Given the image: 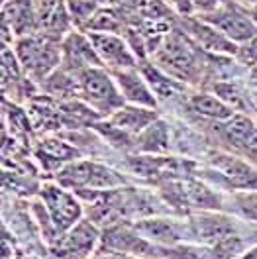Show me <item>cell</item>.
Listing matches in <instances>:
<instances>
[{"label":"cell","instance_id":"6da1fadb","mask_svg":"<svg viewBox=\"0 0 257 259\" xmlns=\"http://www.w3.org/2000/svg\"><path fill=\"white\" fill-rule=\"evenodd\" d=\"M80 98L100 116H112L124 106V97L112 73L100 67H89L79 73Z\"/></svg>","mask_w":257,"mask_h":259},{"label":"cell","instance_id":"7a4b0ae2","mask_svg":"<svg viewBox=\"0 0 257 259\" xmlns=\"http://www.w3.org/2000/svg\"><path fill=\"white\" fill-rule=\"evenodd\" d=\"M57 183L77 193H106V189L122 187L126 179L97 161H69L63 169H59Z\"/></svg>","mask_w":257,"mask_h":259},{"label":"cell","instance_id":"3957f363","mask_svg":"<svg viewBox=\"0 0 257 259\" xmlns=\"http://www.w3.org/2000/svg\"><path fill=\"white\" fill-rule=\"evenodd\" d=\"M16 51L22 67L33 81H44L61 59V48L51 37H22L16 44Z\"/></svg>","mask_w":257,"mask_h":259},{"label":"cell","instance_id":"277c9868","mask_svg":"<svg viewBox=\"0 0 257 259\" xmlns=\"http://www.w3.org/2000/svg\"><path fill=\"white\" fill-rule=\"evenodd\" d=\"M41 200H44V210L48 212L49 216V224L55 230V234L61 236L80 222L82 204L63 185H59V183L57 185H53V183L44 185L41 187Z\"/></svg>","mask_w":257,"mask_h":259},{"label":"cell","instance_id":"5b68a950","mask_svg":"<svg viewBox=\"0 0 257 259\" xmlns=\"http://www.w3.org/2000/svg\"><path fill=\"white\" fill-rule=\"evenodd\" d=\"M196 18L208 22L210 26L220 30L226 37H230L238 46L249 41L253 35H257V24L253 22L249 10L245 6L238 4V2H232V0L228 4H224L222 8Z\"/></svg>","mask_w":257,"mask_h":259},{"label":"cell","instance_id":"8992f818","mask_svg":"<svg viewBox=\"0 0 257 259\" xmlns=\"http://www.w3.org/2000/svg\"><path fill=\"white\" fill-rule=\"evenodd\" d=\"M157 67L163 69L167 75L175 77L179 81H193L198 73V65L193 49L189 48L181 37H171L157 53Z\"/></svg>","mask_w":257,"mask_h":259},{"label":"cell","instance_id":"52a82bcc","mask_svg":"<svg viewBox=\"0 0 257 259\" xmlns=\"http://www.w3.org/2000/svg\"><path fill=\"white\" fill-rule=\"evenodd\" d=\"M91 44L97 51L98 59L108 71H120V69H134L138 67V59L130 46L112 32H91Z\"/></svg>","mask_w":257,"mask_h":259},{"label":"cell","instance_id":"ba28073f","mask_svg":"<svg viewBox=\"0 0 257 259\" xmlns=\"http://www.w3.org/2000/svg\"><path fill=\"white\" fill-rule=\"evenodd\" d=\"M97 242L98 230L95 224H91L89 220H80L59 238V255L63 259H87L93 253Z\"/></svg>","mask_w":257,"mask_h":259},{"label":"cell","instance_id":"9c48e42d","mask_svg":"<svg viewBox=\"0 0 257 259\" xmlns=\"http://www.w3.org/2000/svg\"><path fill=\"white\" fill-rule=\"evenodd\" d=\"M110 73H112L114 81H116L126 102L136 104V106H145V108H155L157 106L155 93L147 84L144 75L140 71H136V67L134 69L110 71Z\"/></svg>","mask_w":257,"mask_h":259},{"label":"cell","instance_id":"30bf717a","mask_svg":"<svg viewBox=\"0 0 257 259\" xmlns=\"http://www.w3.org/2000/svg\"><path fill=\"white\" fill-rule=\"evenodd\" d=\"M134 228L144 236L145 240L153 242L155 245H167L173 247L181 240H187L191 236V226L179 224L175 220H165V218H149V220H140Z\"/></svg>","mask_w":257,"mask_h":259},{"label":"cell","instance_id":"8fae6325","mask_svg":"<svg viewBox=\"0 0 257 259\" xmlns=\"http://www.w3.org/2000/svg\"><path fill=\"white\" fill-rule=\"evenodd\" d=\"M191 236L202 243H216L224 242L230 236H236V224L234 220L226 218L222 214H198L191 218Z\"/></svg>","mask_w":257,"mask_h":259},{"label":"cell","instance_id":"7c38bea8","mask_svg":"<svg viewBox=\"0 0 257 259\" xmlns=\"http://www.w3.org/2000/svg\"><path fill=\"white\" fill-rule=\"evenodd\" d=\"M212 167L222 175V177L238 189L245 191H257V171L251 169V165L241 161L234 155H226V153H216L212 155Z\"/></svg>","mask_w":257,"mask_h":259},{"label":"cell","instance_id":"4fadbf2b","mask_svg":"<svg viewBox=\"0 0 257 259\" xmlns=\"http://www.w3.org/2000/svg\"><path fill=\"white\" fill-rule=\"evenodd\" d=\"M157 120L155 108H145V106H136L128 104L116 110L112 116H108V126L122 136H140L149 124Z\"/></svg>","mask_w":257,"mask_h":259},{"label":"cell","instance_id":"5bb4252c","mask_svg":"<svg viewBox=\"0 0 257 259\" xmlns=\"http://www.w3.org/2000/svg\"><path fill=\"white\" fill-rule=\"evenodd\" d=\"M189 18V24H187V30L193 35L194 39L198 41L200 48H204L206 51H212V53H224V55H238V49L240 46L234 44L230 37H226L220 30H216L214 26H210L208 22L193 16Z\"/></svg>","mask_w":257,"mask_h":259},{"label":"cell","instance_id":"9a60e30c","mask_svg":"<svg viewBox=\"0 0 257 259\" xmlns=\"http://www.w3.org/2000/svg\"><path fill=\"white\" fill-rule=\"evenodd\" d=\"M191 108H193L196 114L200 116H206V118H212V120H230L236 110L232 106H228L224 100L220 97H214V95H208V93H198L191 98Z\"/></svg>","mask_w":257,"mask_h":259},{"label":"cell","instance_id":"2e32d148","mask_svg":"<svg viewBox=\"0 0 257 259\" xmlns=\"http://www.w3.org/2000/svg\"><path fill=\"white\" fill-rule=\"evenodd\" d=\"M136 147L145 153H163L169 147V134L165 122L155 120L136 138Z\"/></svg>","mask_w":257,"mask_h":259},{"label":"cell","instance_id":"e0dca14e","mask_svg":"<svg viewBox=\"0 0 257 259\" xmlns=\"http://www.w3.org/2000/svg\"><path fill=\"white\" fill-rule=\"evenodd\" d=\"M140 73L145 77L147 84H149L151 91L155 93V97L169 98L179 91L177 81L169 79V75H167L163 69H159V67H153V65H149V63H144L142 67H140Z\"/></svg>","mask_w":257,"mask_h":259},{"label":"cell","instance_id":"ac0fdd59","mask_svg":"<svg viewBox=\"0 0 257 259\" xmlns=\"http://www.w3.org/2000/svg\"><path fill=\"white\" fill-rule=\"evenodd\" d=\"M75 155H77V151L71 149L67 144H61V142H44L41 153H39V157H44L46 161L59 163V165L65 161H71V157H75Z\"/></svg>","mask_w":257,"mask_h":259},{"label":"cell","instance_id":"d6986e66","mask_svg":"<svg viewBox=\"0 0 257 259\" xmlns=\"http://www.w3.org/2000/svg\"><path fill=\"white\" fill-rule=\"evenodd\" d=\"M214 93H216V97H220L224 100L228 106H232L234 110H240L245 106V98L243 95L240 93V89L236 87V84H216L214 87Z\"/></svg>","mask_w":257,"mask_h":259},{"label":"cell","instance_id":"ffe728a7","mask_svg":"<svg viewBox=\"0 0 257 259\" xmlns=\"http://www.w3.org/2000/svg\"><path fill=\"white\" fill-rule=\"evenodd\" d=\"M238 57L241 59V63L249 65V67L257 63V35H253L249 41L241 44L238 49Z\"/></svg>","mask_w":257,"mask_h":259},{"label":"cell","instance_id":"44dd1931","mask_svg":"<svg viewBox=\"0 0 257 259\" xmlns=\"http://www.w3.org/2000/svg\"><path fill=\"white\" fill-rule=\"evenodd\" d=\"M191 2H193L194 14L202 16V14H210V12L218 10V8H222L230 0H191Z\"/></svg>","mask_w":257,"mask_h":259},{"label":"cell","instance_id":"7402d4cb","mask_svg":"<svg viewBox=\"0 0 257 259\" xmlns=\"http://www.w3.org/2000/svg\"><path fill=\"white\" fill-rule=\"evenodd\" d=\"M175 10H177L181 16H193V2L191 0H167Z\"/></svg>","mask_w":257,"mask_h":259},{"label":"cell","instance_id":"603a6c76","mask_svg":"<svg viewBox=\"0 0 257 259\" xmlns=\"http://www.w3.org/2000/svg\"><path fill=\"white\" fill-rule=\"evenodd\" d=\"M249 82L257 89V63L251 65V69H249Z\"/></svg>","mask_w":257,"mask_h":259},{"label":"cell","instance_id":"cb8c5ba5","mask_svg":"<svg viewBox=\"0 0 257 259\" xmlns=\"http://www.w3.org/2000/svg\"><path fill=\"white\" fill-rule=\"evenodd\" d=\"M234 2H238L241 6H245V8H251V6H255L257 0H234Z\"/></svg>","mask_w":257,"mask_h":259},{"label":"cell","instance_id":"d4e9b609","mask_svg":"<svg viewBox=\"0 0 257 259\" xmlns=\"http://www.w3.org/2000/svg\"><path fill=\"white\" fill-rule=\"evenodd\" d=\"M249 10V14H251V18H253V22L257 24V4L255 6H251V8H247Z\"/></svg>","mask_w":257,"mask_h":259},{"label":"cell","instance_id":"484cf974","mask_svg":"<svg viewBox=\"0 0 257 259\" xmlns=\"http://www.w3.org/2000/svg\"><path fill=\"white\" fill-rule=\"evenodd\" d=\"M104 259H122V257H116V255H106Z\"/></svg>","mask_w":257,"mask_h":259}]
</instances>
